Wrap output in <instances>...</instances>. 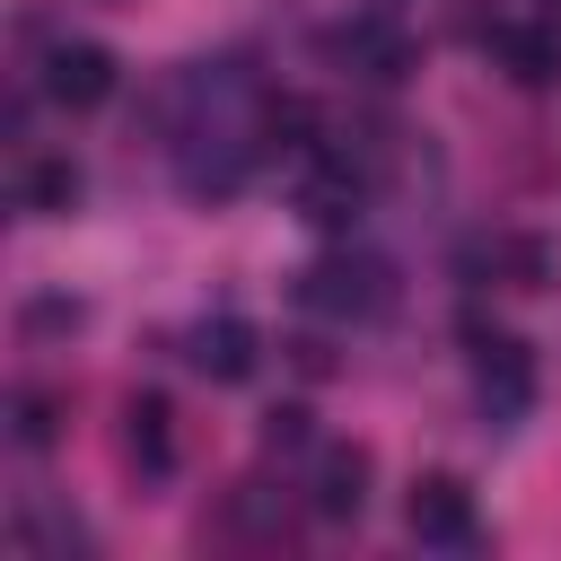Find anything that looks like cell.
Segmentation results:
<instances>
[{"mask_svg": "<svg viewBox=\"0 0 561 561\" xmlns=\"http://www.w3.org/2000/svg\"><path fill=\"white\" fill-rule=\"evenodd\" d=\"M298 298L316 307V316H386L394 307V272L377 263V254H324L307 280H298Z\"/></svg>", "mask_w": 561, "mask_h": 561, "instance_id": "cell-1", "label": "cell"}, {"mask_svg": "<svg viewBox=\"0 0 561 561\" xmlns=\"http://www.w3.org/2000/svg\"><path fill=\"white\" fill-rule=\"evenodd\" d=\"M473 403H482V421H500V430L535 412V359H526L517 333H473Z\"/></svg>", "mask_w": 561, "mask_h": 561, "instance_id": "cell-2", "label": "cell"}, {"mask_svg": "<svg viewBox=\"0 0 561 561\" xmlns=\"http://www.w3.org/2000/svg\"><path fill=\"white\" fill-rule=\"evenodd\" d=\"M403 526H412V543L465 552V543H473V491H465L456 473H421V482L403 491Z\"/></svg>", "mask_w": 561, "mask_h": 561, "instance_id": "cell-3", "label": "cell"}, {"mask_svg": "<svg viewBox=\"0 0 561 561\" xmlns=\"http://www.w3.org/2000/svg\"><path fill=\"white\" fill-rule=\"evenodd\" d=\"M44 96L70 105V114L105 105V96H114V53H105V44H53V53H44Z\"/></svg>", "mask_w": 561, "mask_h": 561, "instance_id": "cell-4", "label": "cell"}, {"mask_svg": "<svg viewBox=\"0 0 561 561\" xmlns=\"http://www.w3.org/2000/svg\"><path fill=\"white\" fill-rule=\"evenodd\" d=\"M245 167H254V140H237L228 123H202V131H193V149H184V193L219 202V193H237V184H245Z\"/></svg>", "mask_w": 561, "mask_h": 561, "instance_id": "cell-5", "label": "cell"}, {"mask_svg": "<svg viewBox=\"0 0 561 561\" xmlns=\"http://www.w3.org/2000/svg\"><path fill=\"white\" fill-rule=\"evenodd\" d=\"M368 473H377V465H368V447H316L307 508H316V517H333V526H342V517H359V508H368Z\"/></svg>", "mask_w": 561, "mask_h": 561, "instance_id": "cell-6", "label": "cell"}, {"mask_svg": "<svg viewBox=\"0 0 561 561\" xmlns=\"http://www.w3.org/2000/svg\"><path fill=\"white\" fill-rule=\"evenodd\" d=\"M184 359H193L210 386H237V377H254V324H245V316H202V324L184 333Z\"/></svg>", "mask_w": 561, "mask_h": 561, "instance_id": "cell-7", "label": "cell"}, {"mask_svg": "<svg viewBox=\"0 0 561 561\" xmlns=\"http://www.w3.org/2000/svg\"><path fill=\"white\" fill-rule=\"evenodd\" d=\"M333 53H342V61L359 70V79H377V88L412 70V35H403L394 18H351V26L333 35Z\"/></svg>", "mask_w": 561, "mask_h": 561, "instance_id": "cell-8", "label": "cell"}, {"mask_svg": "<svg viewBox=\"0 0 561 561\" xmlns=\"http://www.w3.org/2000/svg\"><path fill=\"white\" fill-rule=\"evenodd\" d=\"M482 44H491V61H500L517 88H552V79H561V26H491Z\"/></svg>", "mask_w": 561, "mask_h": 561, "instance_id": "cell-9", "label": "cell"}, {"mask_svg": "<svg viewBox=\"0 0 561 561\" xmlns=\"http://www.w3.org/2000/svg\"><path fill=\"white\" fill-rule=\"evenodd\" d=\"M359 202H368V167H351L342 149H333V167H316V175L298 184V210H307L316 228H351Z\"/></svg>", "mask_w": 561, "mask_h": 561, "instance_id": "cell-10", "label": "cell"}, {"mask_svg": "<svg viewBox=\"0 0 561 561\" xmlns=\"http://www.w3.org/2000/svg\"><path fill=\"white\" fill-rule=\"evenodd\" d=\"M123 456L140 473H167L175 465V412H167V394H131L123 403Z\"/></svg>", "mask_w": 561, "mask_h": 561, "instance_id": "cell-11", "label": "cell"}, {"mask_svg": "<svg viewBox=\"0 0 561 561\" xmlns=\"http://www.w3.org/2000/svg\"><path fill=\"white\" fill-rule=\"evenodd\" d=\"M79 202V167L70 158H35L26 175H18V210H35V219H61Z\"/></svg>", "mask_w": 561, "mask_h": 561, "instance_id": "cell-12", "label": "cell"}, {"mask_svg": "<svg viewBox=\"0 0 561 561\" xmlns=\"http://www.w3.org/2000/svg\"><path fill=\"white\" fill-rule=\"evenodd\" d=\"M228 526H245L254 543H280V535H289V500H280L272 482H237V491H228Z\"/></svg>", "mask_w": 561, "mask_h": 561, "instance_id": "cell-13", "label": "cell"}, {"mask_svg": "<svg viewBox=\"0 0 561 561\" xmlns=\"http://www.w3.org/2000/svg\"><path fill=\"white\" fill-rule=\"evenodd\" d=\"M508 272V289H543V272H552V254H543V237H500V245H482L473 254V272Z\"/></svg>", "mask_w": 561, "mask_h": 561, "instance_id": "cell-14", "label": "cell"}, {"mask_svg": "<svg viewBox=\"0 0 561 561\" xmlns=\"http://www.w3.org/2000/svg\"><path fill=\"white\" fill-rule=\"evenodd\" d=\"M53 412H61V403H53L44 386H26V394L9 403V430H18V447H53V430H61Z\"/></svg>", "mask_w": 561, "mask_h": 561, "instance_id": "cell-15", "label": "cell"}, {"mask_svg": "<svg viewBox=\"0 0 561 561\" xmlns=\"http://www.w3.org/2000/svg\"><path fill=\"white\" fill-rule=\"evenodd\" d=\"M263 131H272L263 149H307V131H316V105H307V96H280V105L263 114Z\"/></svg>", "mask_w": 561, "mask_h": 561, "instance_id": "cell-16", "label": "cell"}, {"mask_svg": "<svg viewBox=\"0 0 561 561\" xmlns=\"http://www.w3.org/2000/svg\"><path fill=\"white\" fill-rule=\"evenodd\" d=\"M307 438H316V430H307V403H272V412H263V447H272V456H298Z\"/></svg>", "mask_w": 561, "mask_h": 561, "instance_id": "cell-17", "label": "cell"}, {"mask_svg": "<svg viewBox=\"0 0 561 561\" xmlns=\"http://www.w3.org/2000/svg\"><path fill=\"white\" fill-rule=\"evenodd\" d=\"M18 324H26V333H79V324H88V307H79V298H35Z\"/></svg>", "mask_w": 561, "mask_h": 561, "instance_id": "cell-18", "label": "cell"}]
</instances>
